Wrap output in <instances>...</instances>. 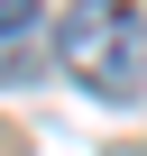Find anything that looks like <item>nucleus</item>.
Returning <instances> with one entry per match:
<instances>
[{
  "instance_id": "nucleus-1",
  "label": "nucleus",
  "mask_w": 147,
  "mask_h": 156,
  "mask_svg": "<svg viewBox=\"0 0 147 156\" xmlns=\"http://www.w3.org/2000/svg\"><path fill=\"white\" fill-rule=\"evenodd\" d=\"M55 55L74 64V83L101 92V101H129L138 92V64H147V28L129 0H74L64 28H55Z\"/></svg>"
},
{
  "instance_id": "nucleus-2",
  "label": "nucleus",
  "mask_w": 147,
  "mask_h": 156,
  "mask_svg": "<svg viewBox=\"0 0 147 156\" xmlns=\"http://www.w3.org/2000/svg\"><path fill=\"white\" fill-rule=\"evenodd\" d=\"M46 46H55L46 0H0V83H9V92L46 73Z\"/></svg>"
},
{
  "instance_id": "nucleus-3",
  "label": "nucleus",
  "mask_w": 147,
  "mask_h": 156,
  "mask_svg": "<svg viewBox=\"0 0 147 156\" xmlns=\"http://www.w3.org/2000/svg\"><path fill=\"white\" fill-rule=\"evenodd\" d=\"M129 156H147V147H129Z\"/></svg>"
}]
</instances>
